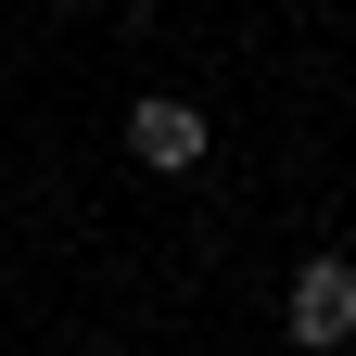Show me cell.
Returning <instances> with one entry per match:
<instances>
[{
  "instance_id": "1",
  "label": "cell",
  "mask_w": 356,
  "mask_h": 356,
  "mask_svg": "<svg viewBox=\"0 0 356 356\" xmlns=\"http://www.w3.org/2000/svg\"><path fill=\"white\" fill-rule=\"evenodd\" d=\"M280 331H293L305 356L356 343V267H343V254H305V267H293V293H280Z\"/></svg>"
},
{
  "instance_id": "2",
  "label": "cell",
  "mask_w": 356,
  "mask_h": 356,
  "mask_svg": "<svg viewBox=\"0 0 356 356\" xmlns=\"http://www.w3.org/2000/svg\"><path fill=\"white\" fill-rule=\"evenodd\" d=\"M127 153H140L153 178L204 165V115H191V102H140V115H127Z\"/></svg>"
},
{
  "instance_id": "3",
  "label": "cell",
  "mask_w": 356,
  "mask_h": 356,
  "mask_svg": "<svg viewBox=\"0 0 356 356\" xmlns=\"http://www.w3.org/2000/svg\"><path fill=\"white\" fill-rule=\"evenodd\" d=\"M0 76H13V64H0Z\"/></svg>"
}]
</instances>
